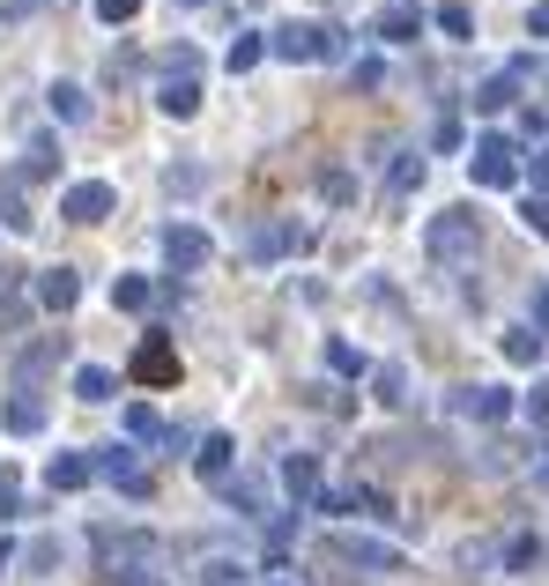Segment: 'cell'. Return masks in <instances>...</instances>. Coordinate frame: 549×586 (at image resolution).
<instances>
[{"mask_svg": "<svg viewBox=\"0 0 549 586\" xmlns=\"http://www.w3.org/2000/svg\"><path fill=\"white\" fill-rule=\"evenodd\" d=\"M423 246H431V260H467V252L483 246V215H475V209H446V215H431Z\"/></svg>", "mask_w": 549, "mask_h": 586, "instance_id": "1", "label": "cell"}, {"mask_svg": "<svg viewBox=\"0 0 549 586\" xmlns=\"http://www.w3.org/2000/svg\"><path fill=\"white\" fill-rule=\"evenodd\" d=\"M467 171H475V186H490V194H498V186H520V149H512L506 134H483L475 157H467Z\"/></svg>", "mask_w": 549, "mask_h": 586, "instance_id": "2", "label": "cell"}, {"mask_svg": "<svg viewBox=\"0 0 549 586\" xmlns=\"http://www.w3.org/2000/svg\"><path fill=\"white\" fill-rule=\"evenodd\" d=\"M104 564H112V572H104L112 586H164V579H157V543H141V535H127Z\"/></svg>", "mask_w": 549, "mask_h": 586, "instance_id": "3", "label": "cell"}, {"mask_svg": "<svg viewBox=\"0 0 549 586\" xmlns=\"http://www.w3.org/2000/svg\"><path fill=\"white\" fill-rule=\"evenodd\" d=\"M209 230L201 223H171L164 230V260H171V275H194V267H209Z\"/></svg>", "mask_w": 549, "mask_h": 586, "instance_id": "4", "label": "cell"}, {"mask_svg": "<svg viewBox=\"0 0 549 586\" xmlns=\"http://www.w3.org/2000/svg\"><path fill=\"white\" fill-rule=\"evenodd\" d=\"M112 209H120V194H112L104 178H83V186L60 194V215H67V223H104Z\"/></svg>", "mask_w": 549, "mask_h": 586, "instance_id": "5", "label": "cell"}, {"mask_svg": "<svg viewBox=\"0 0 549 586\" xmlns=\"http://www.w3.org/2000/svg\"><path fill=\"white\" fill-rule=\"evenodd\" d=\"M97 475H104L112 490H127V498H149V467L134 461V446H104V453H97Z\"/></svg>", "mask_w": 549, "mask_h": 586, "instance_id": "6", "label": "cell"}, {"mask_svg": "<svg viewBox=\"0 0 549 586\" xmlns=\"http://www.w3.org/2000/svg\"><path fill=\"white\" fill-rule=\"evenodd\" d=\"M453 416H467V423H506V416H512V394H506V386H461V394H453Z\"/></svg>", "mask_w": 549, "mask_h": 586, "instance_id": "7", "label": "cell"}, {"mask_svg": "<svg viewBox=\"0 0 549 586\" xmlns=\"http://www.w3.org/2000/svg\"><path fill=\"white\" fill-rule=\"evenodd\" d=\"M304 246H312V230H304V223H260L253 238H246L253 260H283V252H304Z\"/></svg>", "mask_w": 549, "mask_h": 586, "instance_id": "8", "label": "cell"}, {"mask_svg": "<svg viewBox=\"0 0 549 586\" xmlns=\"http://www.w3.org/2000/svg\"><path fill=\"white\" fill-rule=\"evenodd\" d=\"M134 378H141V386H171V378H178V349H171V335H149V341H141Z\"/></svg>", "mask_w": 549, "mask_h": 586, "instance_id": "9", "label": "cell"}, {"mask_svg": "<svg viewBox=\"0 0 549 586\" xmlns=\"http://www.w3.org/2000/svg\"><path fill=\"white\" fill-rule=\"evenodd\" d=\"M267 52H275V60H320V23H283V30H267Z\"/></svg>", "mask_w": 549, "mask_h": 586, "instance_id": "10", "label": "cell"}, {"mask_svg": "<svg viewBox=\"0 0 549 586\" xmlns=\"http://www.w3.org/2000/svg\"><path fill=\"white\" fill-rule=\"evenodd\" d=\"M341 557L349 564H364V572H401V549H386V543H372V535H341Z\"/></svg>", "mask_w": 549, "mask_h": 586, "instance_id": "11", "label": "cell"}, {"mask_svg": "<svg viewBox=\"0 0 549 586\" xmlns=\"http://www.w3.org/2000/svg\"><path fill=\"white\" fill-rule=\"evenodd\" d=\"M194 467H201V483H215V490H230V467H238V446H230V438H201V453H194Z\"/></svg>", "mask_w": 549, "mask_h": 586, "instance_id": "12", "label": "cell"}, {"mask_svg": "<svg viewBox=\"0 0 549 586\" xmlns=\"http://www.w3.org/2000/svg\"><path fill=\"white\" fill-rule=\"evenodd\" d=\"M75 297H83V275H75V267H45L38 275V304L45 312H67Z\"/></svg>", "mask_w": 549, "mask_h": 586, "instance_id": "13", "label": "cell"}, {"mask_svg": "<svg viewBox=\"0 0 549 586\" xmlns=\"http://www.w3.org/2000/svg\"><path fill=\"white\" fill-rule=\"evenodd\" d=\"M45 483H52V490H83V483H97V461H89V453H52Z\"/></svg>", "mask_w": 549, "mask_h": 586, "instance_id": "14", "label": "cell"}, {"mask_svg": "<svg viewBox=\"0 0 549 586\" xmlns=\"http://www.w3.org/2000/svg\"><path fill=\"white\" fill-rule=\"evenodd\" d=\"M60 357H67V335H45V341H30V349H23V357H15V378H23V386H30V378H38V372H52V364H60Z\"/></svg>", "mask_w": 549, "mask_h": 586, "instance_id": "15", "label": "cell"}, {"mask_svg": "<svg viewBox=\"0 0 549 586\" xmlns=\"http://www.w3.org/2000/svg\"><path fill=\"white\" fill-rule=\"evenodd\" d=\"M283 490H290L297 504L320 498V461H312V453H290V461H283Z\"/></svg>", "mask_w": 549, "mask_h": 586, "instance_id": "16", "label": "cell"}, {"mask_svg": "<svg viewBox=\"0 0 549 586\" xmlns=\"http://www.w3.org/2000/svg\"><path fill=\"white\" fill-rule=\"evenodd\" d=\"M157 104H164L171 120H194V112H201V83H178V75H164V89H157Z\"/></svg>", "mask_w": 549, "mask_h": 586, "instance_id": "17", "label": "cell"}, {"mask_svg": "<svg viewBox=\"0 0 549 586\" xmlns=\"http://www.w3.org/2000/svg\"><path fill=\"white\" fill-rule=\"evenodd\" d=\"M0 423H8L15 438H38V431H45V401H30V394H23V401H8V416H0Z\"/></svg>", "mask_w": 549, "mask_h": 586, "instance_id": "18", "label": "cell"}, {"mask_svg": "<svg viewBox=\"0 0 549 586\" xmlns=\"http://www.w3.org/2000/svg\"><path fill=\"white\" fill-rule=\"evenodd\" d=\"M52 120H67V126H83L89 120V97L75 83H52Z\"/></svg>", "mask_w": 549, "mask_h": 586, "instance_id": "19", "label": "cell"}, {"mask_svg": "<svg viewBox=\"0 0 549 586\" xmlns=\"http://www.w3.org/2000/svg\"><path fill=\"white\" fill-rule=\"evenodd\" d=\"M260 60H267V38H253V30H238V38H230V75H253Z\"/></svg>", "mask_w": 549, "mask_h": 586, "instance_id": "20", "label": "cell"}, {"mask_svg": "<svg viewBox=\"0 0 549 586\" xmlns=\"http://www.w3.org/2000/svg\"><path fill=\"white\" fill-rule=\"evenodd\" d=\"M75 394H83V401H112V394H120V378L104 372V364H83V372H75Z\"/></svg>", "mask_w": 549, "mask_h": 586, "instance_id": "21", "label": "cell"}, {"mask_svg": "<svg viewBox=\"0 0 549 586\" xmlns=\"http://www.w3.org/2000/svg\"><path fill=\"white\" fill-rule=\"evenodd\" d=\"M112 304H120V312H149V304H157V290H149L141 275H120V283H112Z\"/></svg>", "mask_w": 549, "mask_h": 586, "instance_id": "22", "label": "cell"}, {"mask_svg": "<svg viewBox=\"0 0 549 586\" xmlns=\"http://www.w3.org/2000/svg\"><path fill=\"white\" fill-rule=\"evenodd\" d=\"M0 223H8V230H30V223H38V215H30V201L15 194V178H0Z\"/></svg>", "mask_w": 549, "mask_h": 586, "instance_id": "23", "label": "cell"}, {"mask_svg": "<svg viewBox=\"0 0 549 586\" xmlns=\"http://www.w3.org/2000/svg\"><path fill=\"white\" fill-rule=\"evenodd\" d=\"M423 186V157H394V171H386V194L401 201V194H416Z\"/></svg>", "mask_w": 549, "mask_h": 586, "instance_id": "24", "label": "cell"}, {"mask_svg": "<svg viewBox=\"0 0 549 586\" xmlns=\"http://www.w3.org/2000/svg\"><path fill=\"white\" fill-rule=\"evenodd\" d=\"M512 89H520V75H490V83L475 89V112H506V104H512Z\"/></svg>", "mask_w": 549, "mask_h": 586, "instance_id": "25", "label": "cell"}, {"mask_svg": "<svg viewBox=\"0 0 549 586\" xmlns=\"http://www.w3.org/2000/svg\"><path fill=\"white\" fill-rule=\"evenodd\" d=\"M372 386H379L386 409H401V401H409V372H401V364H379V372H372Z\"/></svg>", "mask_w": 549, "mask_h": 586, "instance_id": "26", "label": "cell"}, {"mask_svg": "<svg viewBox=\"0 0 549 586\" xmlns=\"http://www.w3.org/2000/svg\"><path fill=\"white\" fill-rule=\"evenodd\" d=\"M379 38L386 45H409V38H416V8H386V15H379Z\"/></svg>", "mask_w": 549, "mask_h": 586, "instance_id": "27", "label": "cell"}, {"mask_svg": "<svg viewBox=\"0 0 549 586\" xmlns=\"http://www.w3.org/2000/svg\"><path fill=\"white\" fill-rule=\"evenodd\" d=\"M506 357H512V364H542V335H535V327H512Z\"/></svg>", "mask_w": 549, "mask_h": 586, "instance_id": "28", "label": "cell"}, {"mask_svg": "<svg viewBox=\"0 0 549 586\" xmlns=\"http://www.w3.org/2000/svg\"><path fill=\"white\" fill-rule=\"evenodd\" d=\"M52 171H60V149L52 141H30L23 149V178H52Z\"/></svg>", "mask_w": 549, "mask_h": 586, "instance_id": "29", "label": "cell"}, {"mask_svg": "<svg viewBox=\"0 0 549 586\" xmlns=\"http://www.w3.org/2000/svg\"><path fill=\"white\" fill-rule=\"evenodd\" d=\"M320 194H327L335 209H349V201H357V178H349V171H320Z\"/></svg>", "mask_w": 549, "mask_h": 586, "instance_id": "30", "label": "cell"}, {"mask_svg": "<svg viewBox=\"0 0 549 586\" xmlns=\"http://www.w3.org/2000/svg\"><path fill=\"white\" fill-rule=\"evenodd\" d=\"M327 364L341 378H364V349H349V341H327Z\"/></svg>", "mask_w": 549, "mask_h": 586, "instance_id": "31", "label": "cell"}, {"mask_svg": "<svg viewBox=\"0 0 549 586\" xmlns=\"http://www.w3.org/2000/svg\"><path fill=\"white\" fill-rule=\"evenodd\" d=\"M438 30H446V38H467V30H475V15H467L461 0H446V8H438Z\"/></svg>", "mask_w": 549, "mask_h": 586, "instance_id": "32", "label": "cell"}, {"mask_svg": "<svg viewBox=\"0 0 549 586\" xmlns=\"http://www.w3.org/2000/svg\"><path fill=\"white\" fill-rule=\"evenodd\" d=\"M127 431H134V438H164V423H157L149 401H134V409H127Z\"/></svg>", "mask_w": 549, "mask_h": 586, "instance_id": "33", "label": "cell"}, {"mask_svg": "<svg viewBox=\"0 0 549 586\" xmlns=\"http://www.w3.org/2000/svg\"><path fill=\"white\" fill-rule=\"evenodd\" d=\"M498 557H506V572H520V564H535V535H512V543L498 549Z\"/></svg>", "mask_w": 549, "mask_h": 586, "instance_id": "34", "label": "cell"}, {"mask_svg": "<svg viewBox=\"0 0 549 586\" xmlns=\"http://www.w3.org/2000/svg\"><path fill=\"white\" fill-rule=\"evenodd\" d=\"M141 15V0H97V23H134Z\"/></svg>", "mask_w": 549, "mask_h": 586, "instance_id": "35", "label": "cell"}, {"mask_svg": "<svg viewBox=\"0 0 549 586\" xmlns=\"http://www.w3.org/2000/svg\"><path fill=\"white\" fill-rule=\"evenodd\" d=\"M349 52V30H335V23H320V60H341Z\"/></svg>", "mask_w": 549, "mask_h": 586, "instance_id": "36", "label": "cell"}, {"mask_svg": "<svg viewBox=\"0 0 549 586\" xmlns=\"http://www.w3.org/2000/svg\"><path fill=\"white\" fill-rule=\"evenodd\" d=\"M527 178H535V201H549V149H535V157H527Z\"/></svg>", "mask_w": 549, "mask_h": 586, "instance_id": "37", "label": "cell"}, {"mask_svg": "<svg viewBox=\"0 0 549 586\" xmlns=\"http://www.w3.org/2000/svg\"><path fill=\"white\" fill-rule=\"evenodd\" d=\"M15 512H23V490H15V475L0 467V520H15Z\"/></svg>", "mask_w": 549, "mask_h": 586, "instance_id": "38", "label": "cell"}, {"mask_svg": "<svg viewBox=\"0 0 549 586\" xmlns=\"http://www.w3.org/2000/svg\"><path fill=\"white\" fill-rule=\"evenodd\" d=\"M379 75H386L379 60H357V67H349V83H357V89H379Z\"/></svg>", "mask_w": 549, "mask_h": 586, "instance_id": "39", "label": "cell"}, {"mask_svg": "<svg viewBox=\"0 0 549 586\" xmlns=\"http://www.w3.org/2000/svg\"><path fill=\"white\" fill-rule=\"evenodd\" d=\"M15 283H23V267H8V260H0V312L15 304Z\"/></svg>", "mask_w": 549, "mask_h": 586, "instance_id": "40", "label": "cell"}, {"mask_svg": "<svg viewBox=\"0 0 549 586\" xmlns=\"http://www.w3.org/2000/svg\"><path fill=\"white\" fill-rule=\"evenodd\" d=\"M527 230H535V238H549V201H527Z\"/></svg>", "mask_w": 549, "mask_h": 586, "instance_id": "41", "label": "cell"}, {"mask_svg": "<svg viewBox=\"0 0 549 586\" xmlns=\"http://www.w3.org/2000/svg\"><path fill=\"white\" fill-rule=\"evenodd\" d=\"M527 30H535V38H549V0H535V8H527Z\"/></svg>", "mask_w": 549, "mask_h": 586, "instance_id": "42", "label": "cell"}, {"mask_svg": "<svg viewBox=\"0 0 549 586\" xmlns=\"http://www.w3.org/2000/svg\"><path fill=\"white\" fill-rule=\"evenodd\" d=\"M542 327H549V290L535 297V335H542Z\"/></svg>", "mask_w": 549, "mask_h": 586, "instance_id": "43", "label": "cell"}, {"mask_svg": "<svg viewBox=\"0 0 549 586\" xmlns=\"http://www.w3.org/2000/svg\"><path fill=\"white\" fill-rule=\"evenodd\" d=\"M8 564H15V543H8V535H0V572H8Z\"/></svg>", "mask_w": 549, "mask_h": 586, "instance_id": "44", "label": "cell"}, {"mask_svg": "<svg viewBox=\"0 0 549 586\" xmlns=\"http://www.w3.org/2000/svg\"><path fill=\"white\" fill-rule=\"evenodd\" d=\"M171 8H209V0H171Z\"/></svg>", "mask_w": 549, "mask_h": 586, "instance_id": "45", "label": "cell"}]
</instances>
